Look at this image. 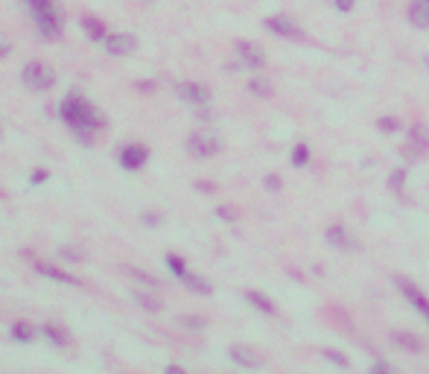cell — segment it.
Returning <instances> with one entry per match:
<instances>
[{"label":"cell","instance_id":"484cf974","mask_svg":"<svg viewBox=\"0 0 429 374\" xmlns=\"http://www.w3.org/2000/svg\"><path fill=\"white\" fill-rule=\"evenodd\" d=\"M167 266L173 269V275H178V278L187 275V266H184V260L178 255H167Z\"/></svg>","mask_w":429,"mask_h":374},{"label":"cell","instance_id":"6da1fadb","mask_svg":"<svg viewBox=\"0 0 429 374\" xmlns=\"http://www.w3.org/2000/svg\"><path fill=\"white\" fill-rule=\"evenodd\" d=\"M61 117L73 126V132L79 135L82 144H91L94 129H100L105 123L100 111H96L88 99H82V97H67L65 103H61Z\"/></svg>","mask_w":429,"mask_h":374},{"label":"cell","instance_id":"d6986e66","mask_svg":"<svg viewBox=\"0 0 429 374\" xmlns=\"http://www.w3.org/2000/svg\"><path fill=\"white\" fill-rule=\"evenodd\" d=\"M82 23H85V32H88L94 41L105 39V30H103V21L100 18H82Z\"/></svg>","mask_w":429,"mask_h":374},{"label":"cell","instance_id":"836d02e7","mask_svg":"<svg viewBox=\"0 0 429 374\" xmlns=\"http://www.w3.org/2000/svg\"><path fill=\"white\" fill-rule=\"evenodd\" d=\"M44 179H47L44 170H35V173H32V184H39V181H44Z\"/></svg>","mask_w":429,"mask_h":374},{"label":"cell","instance_id":"e575fe53","mask_svg":"<svg viewBox=\"0 0 429 374\" xmlns=\"http://www.w3.org/2000/svg\"><path fill=\"white\" fill-rule=\"evenodd\" d=\"M216 214L222 219H234V214H231V208H216Z\"/></svg>","mask_w":429,"mask_h":374},{"label":"cell","instance_id":"7c38bea8","mask_svg":"<svg viewBox=\"0 0 429 374\" xmlns=\"http://www.w3.org/2000/svg\"><path fill=\"white\" fill-rule=\"evenodd\" d=\"M228 354H231V360H234V363H237L240 368H260V366H263V360L257 357V354H251L249 348H240V345H234Z\"/></svg>","mask_w":429,"mask_h":374},{"label":"cell","instance_id":"7a4b0ae2","mask_svg":"<svg viewBox=\"0 0 429 374\" xmlns=\"http://www.w3.org/2000/svg\"><path fill=\"white\" fill-rule=\"evenodd\" d=\"M35 23H39V32L44 39H56L61 32V18H59V9H56L53 0H47L44 6L35 9Z\"/></svg>","mask_w":429,"mask_h":374},{"label":"cell","instance_id":"74e56055","mask_svg":"<svg viewBox=\"0 0 429 374\" xmlns=\"http://www.w3.org/2000/svg\"><path fill=\"white\" fill-rule=\"evenodd\" d=\"M146 3H152V0H146Z\"/></svg>","mask_w":429,"mask_h":374},{"label":"cell","instance_id":"8992f818","mask_svg":"<svg viewBox=\"0 0 429 374\" xmlns=\"http://www.w3.org/2000/svg\"><path fill=\"white\" fill-rule=\"evenodd\" d=\"M187 149L196 158H211L216 152H222V141L213 138V135H193L187 141Z\"/></svg>","mask_w":429,"mask_h":374},{"label":"cell","instance_id":"5bb4252c","mask_svg":"<svg viewBox=\"0 0 429 374\" xmlns=\"http://www.w3.org/2000/svg\"><path fill=\"white\" fill-rule=\"evenodd\" d=\"M245 302H249L254 310H260V313H266V316H272L275 313V304L269 302L266 295H260V293H254V290H245Z\"/></svg>","mask_w":429,"mask_h":374},{"label":"cell","instance_id":"277c9868","mask_svg":"<svg viewBox=\"0 0 429 374\" xmlns=\"http://www.w3.org/2000/svg\"><path fill=\"white\" fill-rule=\"evenodd\" d=\"M23 82L35 91H47V88H53L56 85V73L50 68H44V65H27L23 68Z\"/></svg>","mask_w":429,"mask_h":374},{"label":"cell","instance_id":"ffe728a7","mask_svg":"<svg viewBox=\"0 0 429 374\" xmlns=\"http://www.w3.org/2000/svg\"><path fill=\"white\" fill-rule=\"evenodd\" d=\"M391 339H395V345H400V348H409L412 354H418V351H421V342L415 339L412 333H391Z\"/></svg>","mask_w":429,"mask_h":374},{"label":"cell","instance_id":"d4e9b609","mask_svg":"<svg viewBox=\"0 0 429 374\" xmlns=\"http://www.w3.org/2000/svg\"><path fill=\"white\" fill-rule=\"evenodd\" d=\"M306 161H310V146H306V144H298L295 152H292V164H295V167H304Z\"/></svg>","mask_w":429,"mask_h":374},{"label":"cell","instance_id":"3957f363","mask_svg":"<svg viewBox=\"0 0 429 374\" xmlns=\"http://www.w3.org/2000/svg\"><path fill=\"white\" fill-rule=\"evenodd\" d=\"M266 30L275 32V35H280V39H286V41H304V39H306V32L301 30V23H295L292 18H286V15L266 18Z\"/></svg>","mask_w":429,"mask_h":374},{"label":"cell","instance_id":"9a60e30c","mask_svg":"<svg viewBox=\"0 0 429 374\" xmlns=\"http://www.w3.org/2000/svg\"><path fill=\"white\" fill-rule=\"evenodd\" d=\"M39 272H41L44 278L59 281V284H79L73 275H67V272H61V269H56V266H50V264H39Z\"/></svg>","mask_w":429,"mask_h":374},{"label":"cell","instance_id":"4dcf8cb0","mask_svg":"<svg viewBox=\"0 0 429 374\" xmlns=\"http://www.w3.org/2000/svg\"><path fill=\"white\" fill-rule=\"evenodd\" d=\"M333 3H336V9H339V12H350L357 0H333Z\"/></svg>","mask_w":429,"mask_h":374},{"label":"cell","instance_id":"2e32d148","mask_svg":"<svg viewBox=\"0 0 429 374\" xmlns=\"http://www.w3.org/2000/svg\"><path fill=\"white\" fill-rule=\"evenodd\" d=\"M181 281H184V286H187V290L199 293V295H211V290H213V286L207 284V281H205L202 275H190V272H187V275H184Z\"/></svg>","mask_w":429,"mask_h":374},{"label":"cell","instance_id":"603a6c76","mask_svg":"<svg viewBox=\"0 0 429 374\" xmlns=\"http://www.w3.org/2000/svg\"><path fill=\"white\" fill-rule=\"evenodd\" d=\"M249 91H251L254 97H269V94H272V85H269L266 79H260V77H254V79L249 82Z\"/></svg>","mask_w":429,"mask_h":374},{"label":"cell","instance_id":"ba28073f","mask_svg":"<svg viewBox=\"0 0 429 374\" xmlns=\"http://www.w3.org/2000/svg\"><path fill=\"white\" fill-rule=\"evenodd\" d=\"M146 158H149V149L140 144H129V146H123V152H120V164L126 170H140L146 164Z\"/></svg>","mask_w":429,"mask_h":374},{"label":"cell","instance_id":"8fae6325","mask_svg":"<svg viewBox=\"0 0 429 374\" xmlns=\"http://www.w3.org/2000/svg\"><path fill=\"white\" fill-rule=\"evenodd\" d=\"M406 15L415 30H426L429 27V0H412Z\"/></svg>","mask_w":429,"mask_h":374},{"label":"cell","instance_id":"9c48e42d","mask_svg":"<svg viewBox=\"0 0 429 374\" xmlns=\"http://www.w3.org/2000/svg\"><path fill=\"white\" fill-rule=\"evenodd\" d=\"M237 56L242 59V65L251 68V70L266 65V53L257 44H251V41H237Z\"/></svg>","mask_w":429,"mask_h":374},{"label":"cell","instance_id":"1f68e13d","mask_svg":"<svg viewBox=\"0 0 429 374\" xmlns=\"http://www.w3.org/2000/svg\"><path fill=\"white\" fill-rule=\"evenodd\" d=\"M379 129H386V132H395V129H397V120H391V117L379 120Z\"/></svg>","mask_w":429,"mask_h":374},{"label":"cell","instance_id":"d590c367","mask_svg":"<svg viewBox=\"0 0 429 374\" xmlns=\"http://www.w3.org/2000/svg\"><path fill=\"white\" fill-rule=\"evenodd\" d=\"M23 3H27V6H30V9L35 12V9H39V6H44V3H47V0H23Z\"/></svg>","mask_w":429,"mask_h":374},{"label":"cell","instance_id":"e0dca14e","mask_svg":"<svg viewBox=\"0 0 429 374\" xmlns=\"http://www.w3.org/2000/svg\"><path fill=\"white\" fill-rule=\"evenodd\" d=\"M409 144L415 146V155H418V152H426V149H429V132H426L423 126H415Z\"/></svg>","mask_w":429,"mask_h":374},{"label":"cell","instance_id":"5b68a950","mask_svg":"<svg viewBox=\"0 0 429 374\" xmlns=\"http://www.w3.org/2000/svg\"><path fill=\"white\" fill-rule=\"evenodd\" d=\"M397 290H400V295L403 298H406V302L415 307V310H418V313L429 322V298L418 290V286H415L412 281H406V278H397Z\"/></svg>","mask_w":429,"mask_h":374},{"label":"cell","instance_id":"83f0119b","mask_svg":"<svg viewBox=\"0 0 429 374\" xmlns=\"http://www.w3.org/2000/svg\"><path fill=\"white\" fill-rule=\"evenodd\" d=\"M178 325L187 328V331H202L205 328V319H199V316H178Z\"/></svg>","mask_w":429,"mask_h":374},{"label":"cell","instance_id":"30bf717a","mask_svg":"<svg viewBox=\"0 0 429 374\" xmlns=\"http://www.w3.org/2000/svg\"><path fill=\"white\" fill-rule=\"evenodd\" d=\"M176 94L184 99V103H193V106H205L207 99H211L207 88H205V85H199V82H181L176 88Z\"/></svg>","mask_w":429,"mask_h":374},{"label":"cell","instance_id":"cb8c5ba5","mask_svg":"<svg viewBox=\"0 0 429 374\" xmlns=\"http://www.w3.org/2000/svg\"><path fill=\"white\" fill-rule=\"evenodd\" d=\"M134 302H138L143 310H152V313H158V310H161V302H158V298L143 295V293H134Z\"/></svg>","mask_w":429,"mask_h":374},{"label":"cell","instance_id":"d6a6232c","mask_svg":"<svg viewBox=\"0 0 429 374\" xmlns=\"http://www.w3.org/2000/svg\"><path fill=\"white\" fill-rule=\"evenodd\" d=\"M6 56H9V41L0 35V59H6Z\"/></svg>","mask_w":429,"mask_h":374},{"label":"cell","instance_id":"52a82bcc","mask_svg":"<svg viewBox=\"0 0 429 374\" xmlns=\"http://www.w3.org/2000/svg\"><path fill=\"white\" fill-rule=\"evenodd\" d=\"M134 47H138V39H134L132 32H112V35H105V50L112 56H129V53H134Z\"/></svg>","mask_w":429,"mask_h":374},{"label":"cell","instance_id":"4316f807","mask_svg":"<svg viewBox=\"0 0 429 374\" xmlns=\"http://www.w3.org/2000/svg\"><path fill=\"white\" fill-rule=\"evenodd\" d=\"M324 360H327V363H333V366H339V368H348L350 366L348 357H342L339 351H333V348H324Z\"/></svg>","mask_w":429,"mask_h":374},{"label":"cell","instance_id":"44dd1931","mask_svg":"<svg viewBox=\"0 0 429 374\" xmlns=\"http://www.w3.org/2000/svg\"><path fill=\"white\" fill-rule=\"evenodd\" d=\"M126 275L134 278V281H140V284H146V286H158V278H152L149 272H143L138 266H126Z\"/></svg>","mask_w":429,"mask_h":374},{"label":"cell","instance_id":"7402d4cb","mask_svg":"<svg viewBox=\"0 0 429 374\" xmlns=\"http://www.w3.org/2000/svg\"><path fill=\"white\" fill-rule=\"evenodd\" d=\"M12 336H15L18 342H30L35 336V331L27 325V322H15V325H12Z\"/></svg>","mask_w":429,"mask_h":374},{"label":"cell","instance_id":"f546056e","mask_svg":"<svg viewBox=\"0 0 429 374\" xmlns=\"http://www.w3.org/2000/svg\"><path fill=\"white\" fill-rule=\"evenodd\" d=\"M61 257H67V260H82V252H79V248H61Z\"/></svg>","mask_w":429,"mask_h":374},{"label":"cell","instance_id":"4fadbf2b","mask_svg":"<svg viewBox=\"0 0 429 374\" xmlns=\"http://www.w3.org/2000/svg\"><path fill=\"white\" fill-rule=\"evenodd\" d=\"M327 243L330 246H336V248H353L357 243H353V237L345 226H330L327 228Z\"/></svg>","mask_w":429,"mask_h":374},{"label":"cell","instance_id":"8d00e7d4","mask_svg":"<svg viewBox=\"0 0 429 374\" xmlns=\"http://www.w3.org/2000/svg\"><path fill=\"white\" fill-rule=\"evenodd\" d=\"M388 368H391L388 363H374V371H388Z\"/></svg>","mask_w":429,"mask_h":374},{"label":"cell","instance_id":"ac0fdd59","mask_svg":"<svg viewBox=\"0 0 429 374\" xmlns=\"http://www.w3.org/2000/svg\"><path fill=\"white\" fill-rule=\"evenodd\" d=\"M41 333H44V336H47V339H50L53 345H61V348H65V345L70 342V336H67L65 331H61L59 325H44V328H41Z\"/></svg>","mask_w":429,"mask_h":374},{"label":"cell","instance_id":"f1b7e54d","mask_svg":"<svg viewBox=\"0 0 429 374\" xmlns=\"http://www.w3.org/2000/svg\"><path fill=\"white\" fill-rule=\"evenodd\" d=\"M403 181H406V170H395V173H391V179H388V184H391V190H400V184Z\"/></svg>","mask_w":429,"mask_h":374}]
</instances>
